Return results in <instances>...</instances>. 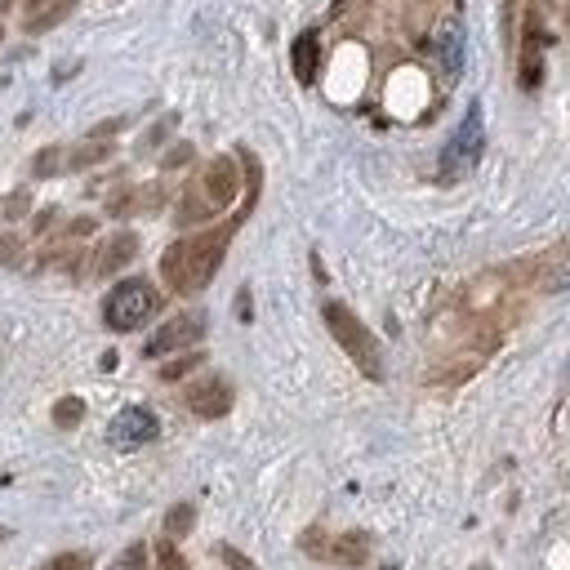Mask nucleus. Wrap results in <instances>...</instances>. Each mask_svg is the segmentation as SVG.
Instances as JSON below:
<instances>
[{
	"instance_id": "nucleus-22",
	"label": "nucleus",
	"mask_w": 570,
	"mask_h": 570,
	"mask_svg": "<svg viewBox=\"0 0 570 570\" xmlns=\"http://www.w3.org/2000/svg\"><path fill=\"white\" fill-rule=\"evenodd\" d=\"M218 557H223V566H227V570H258V566H254L240 548H232V543H223V548H218Z\"/></svg>"
},
{
	"instance_id": "nucleus-21",
	"label": "nucleus",
	"mask_w": 570,
	"mask_h": 570,
	"mask_svg": "<svg viewBox=\"0 0 570 570\" xmlns=\"http://www.w3.org/2000/svg\"><path fill=\"white\" fill-rule=\"evenodd\" d=\"M142 566H147V548L142 543H129L120 552V561H116V570H142Z\"/></svg>"
},
{
	"instance_id": "nucleus-17",
	"label": "nucleus",
	"mask_w": 570,
	"mask_h": 570,
	"mask_svg": "<svg viewBox=\"0 0 570 570\" xmlns=\"http://www.w3.org/2000/svg\"><path fill=\"white\" fill-rule=\"evenodd\" d=\"M62 165H67V151H62V147H45L31 169H36V178H49V174H58Z\"/></svg>"
},
{
	"instance_id": "nucleus-2",
	"label": "nucleus",
	"mask_w": 570,
	"mask_h": 570,
	"mask_svg": "<svg viewBox=\"0 0 570 570\" xmlns=\"http://www.w3.org/2000/svg\"><path fill=\"white\" fill-rule=\"evenodd\" d=\"M240 191V169L232 156H214L183 191L178 200V223H205L214 214H223Z\"/></svg>"
},
{
	"instance_id": "nucleus-14",
	"label": "nucleus",
	"mask_w": 570,
	"mask_h": 570,
	"mask_svg": "<svg viewBox=\"0 0 570 570\" xmlns=\"http://www.w3.org/2000/svg\"><path fill=\"white\" fill-rule=\"evenodd\" d=\"M191 525H196V508L191 503H174L165 512V539H183V534H191Z\"/></svg>"
},
{
	"instance_id": "nucleus-19",
	"label": "nucleus",
	"mask_w": 570,
	"mask_h": 570,
	"mask_svg": "<svg viewBox=\"0 0 570 570\" xmlns=\"http://www.w3.org/2000/svg\"><path fill=\"white\" fill-rule=\"evenodd\" d=\"M156 570H187V561L178 557L174 539H160V548H156Z\"/></svg>"
},
{
	"instance_id": "nucleus-8",
	"label": "nucleus",
	"mask_w": 570,
	"mask_h": 570,
	"mask_svg": "<svg viewBox=\"0 0 570 570\" xmlns=\"http://www.w3.org/2000/svg\"><path fill=\"white\" fill-rule=\"evenodd\" d=\"M156 432H160V423H156V414H151V410H142V405H125V410L111 419L107 441H111V445H120V450H134V445L156 441Z\"/></svg>"
},
{
	"instance_id": "nucleus-20",
	"label": "nucleus",
	"mask_w": 570,
	"mask_h": 570,
	"mask_svg": "<svg viewBox=\"0 0 570 570\" xmlns=\"http://www.w3.org/2000/svg\"><path fill=\"white\" fill-rule=\"evenodd\" d=\"M200 365V352H187V356H178V361H169V365H160V379H183L187 370H196Z\"/></svg>"
},
{
	"instance_id": "nucleus-5",
	"label": "nucleus",
	"mask_w": 570,
	"mask_h": 570,
	"mask_svg": "<svg viewBox=\"0 0 570 570\" xmlns=\"http://www.w3.org/2000/svg\"><path fill=\"white\" fill-rule=\"evenodd\" d=\"M481 151H485L481 102H468V111H463L459 129L450 134V142H445V151H441V174H445V178H463V174L481 160Z\"/></svg>"
},
{
	"instance_id": "nucleus-13",
	"label": "nucleus",
	"mask_w": 570,
	"mask_h": 570,
	"mask_svg": "<svg viewBox=\"0 0 570 570\" xmlns=\"http://www.w3.org/2000/svg\"><path fill=\"white\" fill-rule=\"evenodd\" d=\"M441 62H445V71H450V76H459V71H463V27H459L454 18L441 27Z\"/></svg>"
},
{
	"instance_id": "nucleus-9",
	"label": "nucleus",
	"mask_w": 570,
	"mask_h": 570,
	"mask_svg": "<svg viewBox=\"0 0 570 570\" xmlns=\"http://www.w3.org/2000/svg\"><path fill=\"white\" fill-rule=\"evenodd\" d=\"M187 410L200 419H223L232 410V387L227 379H200L196 387H187Z\"/></svg>"
},
{
	"instance_id": "nucleus-1",
	"label": "nucleus",
	"mask_w": 570,
	"mask_h": 570,
	"mask_svg": "<svg viewBox=\"0 0 570 570\" xmlns=\"http://www.w3.org/2000/svg\"><path fill=\"white\" fill-rule=\"evenodd\" d=\"M240 227V218L214 227V232H200V236H183L174 240L165 254H160V276L174 294H196L214 281V272L223 267V254H227V240L232 232Z\"/></svg>"
},
{
	"instance_id": "nucleus-25",
	"label": "nucleus",
	"mask_w": 570,
	"mask_h": 570,
	"mask_svg": "<svg viewBox=\"0 0 570 570\" xmlns=\"http://www.w3.org/2000/svg\"><path fill=\"white\" fill-rule=\"evenodd\" d=\"M187 156H191V147H187V142H183V147H174V151H169V156H165V165H183V160H187Z\"/></svg>"
},
{
	"instance_id": "nucleus-11",
	"label": "nucleus",
	"mask_w": 570,
	"mask_h": 570,
	"mask_svg": "<svg viewBox=\"0 0 570 570\" xmlns=\"http://www.w3.org/2000/svg\"><path fill=\"white\" fill-rule=\"evenodd\" d=\"M316 62H321L316 31H303V36L294 40V76H298L303 85H312V80H316Z\"/></svg>"
},
{
	"instance_id": "nucleus-12",
	"label": "nucleus",
	"mask_w": 570,
	"mask_h": 570,
	"mask_svg": "<svg viewBox=\"0 0 570 570\" xmlns=\"http://www.w3.org/2000/svg\"><path fill=\"white\" fill-rule=\"evenodd\" d=\"M31 9H36V13H27V18H22V27H27V31H49V27H53V22H62L76 4H71V0H36Z\"/></svg>"
},
{
	"instance_id": "nucleus-26",
	"label": "nucleus",
	"mask_w": 570,
	"mask_h": 570,
	"mask_svg": "<svg viewBox=\"0 0 570 570\" xmlns=\"http://www.w3.org/2000/svg\"><path fill=\"white\" fill-rule=\"evenodd\" d=\"M4 534H9V530H0V539H4Z\"/></svg>"
},
{
	"instance_id": "nucleus-23",
	"label": "nucleus",
	"mask_w": 570,
	"mask_h": 570,
	"mask_svg": "<svg viewBox=\"0 0 570 570\" xmlns=\"http://www.w3.org/2000/svg\"><path fill=\"white\" fill-rule=\"evenodd\" d=\"M22 209H27V191H18V196H9V200H4V218H18Z\"/></svg>"
},
{
	"instance_id": "nucleus-15",
	"label": "nucleus",
	"mask_w": 570,
	"mask_h": 570,
	"mask_svg": "<svg viewBox=\"0 0 570 570\" xmlns=\"http://www.w3.org/2000/svg\"><path fill=\"white\" fill-rule=\"evenodd\" d=\"M111 156V142H85L76 151H67V169H85V165H98Z\"/></svg>"
},
{
	"instance_id": "nucleus-7",
	"label": "nucleus",
	"mask_w": 570,
	"mask_h": 570,
	"mask_svg": "<svg viewBox=\"0 0 570 570\" xmlns=\"http://www.w3.org/2000/svg\"><path fill=\"white\" fill-rule=\"evenodd\" d=\"M205 338V316L200 312H183L174 321H165L147 343H142V356H165V352H178V347H191Z\"/></svg>"
},
{
	"instance_id": "nucleus-4",
	"label": "nucleus",
	"mask_w": 570,
	"mask_h": 570,
	"mask_svg": "<svg viewBox=\"0 0 570 570\" xmlns=\"http://www.w3.org/2000/svg\"><path fill=\"white\" fill-rule=\"evenodd\" d=\"M156 312H160V294H156V285L142 281V276H129V281L111 285V294L102 298V321H107V330H116V334H129V330L147 325Z\"/></svg>"
},
{
	"instance_id": "nucleus-24",
	"label": "nucleus",
	"mask_w": 570,
	"mask_h": 570,
	"mask_svg": "<svg viewBox=\"0 0 570 570\" xmlns=\"http://www.w3.org/2000/svg\"><path fill=\"white\" fill-rule=\"evenodd\" d=\"M0 263H18V240L13 236L0 240Z\"/></svg>"
},
{
	"instance_id": "nucleus-16",
	"label": "nucleus",
	"mask_w": 570,
	"mask_h": 570,
	"mask_svg": "<svg viewBox=\"0 0 570 570\" xmlns=\"http://www.w3.org/2000/svg\"><path fill=\"white\" fill-rule=\"evenodd\" d=\"M80 419H85V401H80V396H62V401L53 405V423H58V428H76Z\"/></svg>"
},
{
	"instance_id": "nucleus-18",
	"label": "nucleus",
	"mask_w": 570,
	"mask_h": 570,
	"mask_svg": "<svg viewBox=\"0 0 570 570\" xmlns=\"http://www.w3.org/2000/svg\"><path fill=\"white\" fill-rule=\"evenodd\" d=\"M94 561H89V552H58V557H49L40 570H89Z\"/></svg>"
},
{
	"instance_id": "nucleus-3",
	"label": "nucleus",
	"mask_w": 570,
	"mask_h": 570,
	"mask_svg": "<svg viewBox=\"0 0 570 570\" xmlns=\"http://www.w3.org/2000/svg\"><path fill=\"white\" fill-rule=\"evenodd\" d=\"M321 316H325V325H330L334 343L356 361V370H361L365 379H383V352H379V338L365 330V321H361L352 307L334 303V298L321 307Z\"/></svg>"
},
{
	"instance_id": "nucleus-6",
	"label": "nucleus",
	"mask_w": 570,
	"mask_h": 570,
	"mask_svg": "<svg viewBox=\"0 0 570 570\" xmlns=\"http://www.w3.org/2000/svg\"><path fill=\"white\" fill-rule=\"evenodd\" d=\"M303 552H312V557H321V561H334V566H365L370 539H365L361 530H347V534L307 530V534H303Z\"/></svg>"
},
{
	"instance_id": "nucleus-27",
	"label": "nucleus",
	"mask_w": 570,
	"mask_h": 570,
	"mask_svg": "<svg viewBox=\"0 0 570 570\" xmlns=\"http://www.w3.org/2000/svg\"><path fill=\"white\" fill-rule=\"evenodd\" d=\"M4 4H9V0H0V9H4Z\"/></svg>"
},
{
	"instance_id": "nucleus-10",
	"label": "nucleus",
	"mask_w": 570,
	"mask_h": 570,
	"mask_svg": "<svg viewBox=\"0 0 570 570\" xmlns=\"http://www.w3.org/2000/svg\"><path fill=\"white\" fill-rule=\"evenodd\" d=\"M138 254V236L134 232H116L98 254H94V276H107V272H120L129 258Z\"/></svg>"
}]
</instances>
